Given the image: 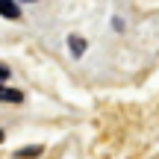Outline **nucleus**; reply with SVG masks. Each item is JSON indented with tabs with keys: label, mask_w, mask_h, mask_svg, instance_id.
<instances>
[{
	"label": "nucleus",
	"mask_w": 159,
	"mask_h": 159,
	"mask_svg": "<svg viewBox=\"0 0 159 159\" xmlns=\"http://www.w3.org/2000/svg\"><path fill=\"white\" fill-rule=\"evenodd\" d=\"M24 100V94L18 89H3L0 85V103H21Z\"/></svg>",
	"instance_id": "f03ea898"
},
{
	"label": "nucleus",
	"mask_w": 159,
	"mask_h": 159,
	"mask_svg": "<svg viewBox=\"0 0 159 159\" xmlns=\"http://www.w3.org/2000/svg\"><path fill=\"white\" fill-rule=\"evenodd\" d=\"M9 77V68H6V65H0V80H6Z\"/></svg>",
	"instance_id": "39448f33"
},
{
	"label": "nucleus",
	"mask_w": 159,
	"mask_h": 159,
	"mask_svg": "<svg viewBox=\"0 0 159 159\" xmlns=\"http://www.w3.org/2000/svg\"><path fill=\"white\" fill-rule=\"evenodd\" d=\"M27 3H33V0H27Z\"/></svg>",
	"instance_id": "0eeeda50"
},
{
	"label": "nucleus",
	"mask_w": 159,
	"mask_h": 159,
	"mask_svg": "<svg viewBox=\"0 0 159 159\" xmlns=\"http://www.w3.org/2000/svg\"><path fill=\"white\" fill-rule=\"evenodd\" d=\"M0 142H3V130H0Z\"/></svg>",
	"instance_id": "423d86ee"
},
{
	"label": "nucleus",
	"mask_w": 159,
	"mask_h": 159,
	"mask_svg": "<svg viewBox=\"0 0 159 159\" xmlns=\"http://www.w3.org/2000/svg\"><path fill=\"white\" fill-rule=\"evenodd\" d=\"M68 44H71V53H74V56H83V53H85V41L80 39V35H71Z\"/></svg>",
	"instance_id": "7ed1b4c3"
},
{
	"label": "nucleus",
	"mask_w": 159,
	"mask_h": 159,
	"mask_svg": "<svg viewBox=\"0 0 159 159\" xmlns=\"http://www.w3.org/2000/svg\"><path fill=\"white\" fill-rule=\"evenodd\" d=\"M41 153V148H24V150H18V156H39Z\"/></svg>",
	"instance_id": "20e7f679"
},
{
	"label": "nucleus",
	"mask_w": 159,
	"mask_h": 159,
	"mask_svg": "<svg viewBox=\"0 0 159 159\" xmlns=\"http://www.w3.org/2000/svg\"><path fill=\"white\" fill-rule=\"evenodd\" d=\"M0 15L9 18V21H18V18H21V6H18L15 0H0Z\"/></svg>",
	"instance_id": "f257e3e1"
}]
</instances>
